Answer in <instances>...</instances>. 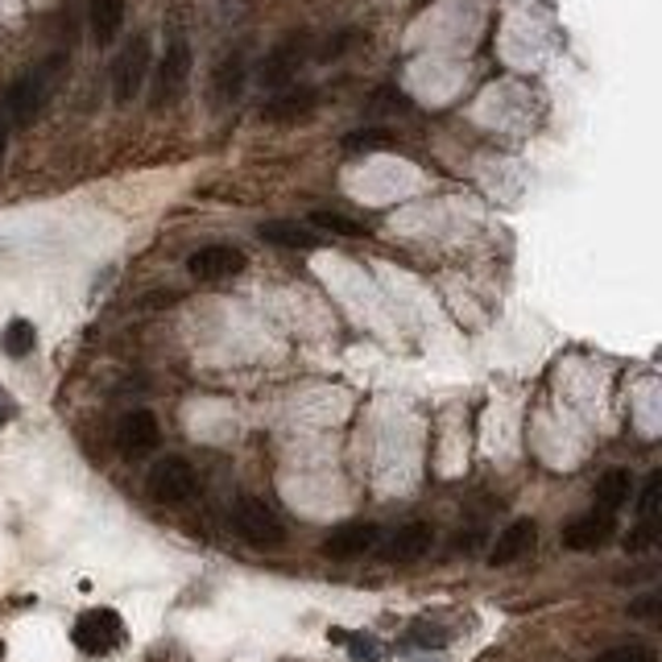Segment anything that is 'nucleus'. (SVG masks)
Returning <instances> with one entry per match:
<instances>
[{
	"label": "nucleus",
	"mask_w": 662,
	"mask_h": 662,
	"mask_svg": "<svg viewBox=\"0 0 662 662\" xmlns=\"http://www.w3.org/2000/svg\"><path fill=\"white\" fill-rule=\"evenodd\" d=\"M191 46L186 38H174L166 46L162 62H158V71H154V96L149 103L154 108H170V103H179V96L186 91V79H191Z\"/></svg>",
	"instance_id": "1"
},
{
	"label": "nucleus",
	"mask_w": 662,
	"mask_h": 662,
	"mask_svg": "<svg viewBox=\"0 0 662 662\" xmlns=\"http://www.w3.org/2000/svg\"><path fill=\"white\" fill-rule=\"evenodd\" d=\"M71 638L79 646L83 654H112L117 646L124 641V621L121 613H112V609H87L79 621H75V629H71Z\"/></svg>",
	"instance_id": "2"
},
{
	"label": "nucleus",
	"mask_w": 662,
	"mask_h": 662,
	"mask_svg": "<svg viewBox=\"0 0 662 662\" xmlns=\"http://www.w3.org/2000/svg\"><path fill=\"white\" fill-rule=\"evenodd\" d=\"M145 75H149V38L137 34L112 62V96H117V103L137 100V91L145 87Z\"/></svg>",
	"instance_id": "3"
},
{
	"label": "nucleus",
	"mask_w": 662,
	"mask_h": 662,
	"mask_svg": "<svg viewBox=\"0 0 662 662\" xmlns=\"http://www.w3.org/2000/svg\"><path fill=\"white\" fill-rule=\"evenodd\" d=\"M232 522H236L241 538H248L253 547H282L286 542V530H282L278 514L269 510L266 501H257V497H241Z\"/></svg>",
	"instance_id": "4"
},
{
	"label": "nucleus",
	"mask_w": 662,
	"mask_h": 662,
	"mask_svg": "<svg viewBox=\"0 0 662 662\" xmlns=\"http://www.w3.org/2000/svg\"><path fill=\"white\" fill-rule=\"evenodd\" d=\"M434 542V530L427 522H406V526H397L390 538H381L372 551L385 559V563H414V559H422L431 551Z\"/></svg>",
	"instance_id": "5"
},
{
	"label": "nucleus",
	"mask_w": 662,
	"mask_h": 662,
	"mask_svg": "<svg viewBox=\"0 0 662 662\" xmlns=\"http://www.w3.org/2000/svg\"><path fill=\"white\" fill-rule=\"evenodd\" d=\"M241 269H245V253L232 245H204L186 257V273L199 282H224Z\"/></svg>",
	"instance_id": "6"
},
{
	"label": "nucleus",
	"mask_w": 662,
	"mask_h": 662,
	"mask_svg": "<svg viewBox=\"0 0 662 662\" xmlns=\"http://www.w3.org/2000/svg\"><path fill=\"white\" fill-rule=\"evenodd\" d=\"M149 497L162 501V505H183V501H191V497H195V473H191V464H183V459L154 464V473H149Z\"/></svg>",
	"instance_id": "7"
},
{
	"label": "nucleus",
	"mask_w": 662,
	"mask_h": 662,
	"mask_svg": "<svg viewBox=\"0 0 662 662\" xmlns=\"http://www.w3.org/2000/svg\"><path fill=\"white\" fill-rule=\"evenodd\" d=\"M46 103V75L41 71H25L9 83V117L17 124H34Z\"/></svg>",
	"instance_id": "8"
},
{
	"label": "nucleus",
	"mask_w": 662,
	"mask_h": 662,
	"mask_svg": "<svg viewBox=\"0 0 662 662\" xmlns=\"http://www.w3.org/2000/svg\"><path fill=\"white\" fill-rule=\"evenodd\" d=\"M158 439H162V427H158V418L149 410H128L121 418V427H117V448H121L124 455L154 452Z\"/></svg>",
	"instance_id": "9"
},
{
	"label": "nucleus",
	"mask_w": 662,
	"mask_h": 662,
	"mask_svg": "<svg viewBox=\"0 0 662 662\" xmlns=\"http://www.w3.org/2000/svg\"><path fill=\"white\" fill-rule=\"evenodd\" d=\"M381 542V530L372 526V522H348V526H340V530H331L323 538V555L328 559H356L372 551Z\"/></svg>",
	"instance_id": "10"
},
{
	"label": "nucleus",
	"mask_w": 662,
	"mask_h": 662,
	"mask_svg": "<svg viewBox=\"0 0 662 662\" xmlns=\"http://www.w3.org/2000/svg\"><path fill=\"white\" fill-rule=\"evenodd\" d=\"M535 542H538V526L530 517H517V522H510V526L497 535L493 551H489V563H493V567H510V563H517L526 551H535Z\"/></svg>",
	"instance_id": "11"
},
{
	"label": "nucleus",
	"mask_w": 662,
	"mask_h": 662,
	"mask_svg": "<svg viewBox=\"0 0 662 662\" xmlns=\"http://www.w3.org/2000/svg\"><path fill=\"white\" fill-rule=\"evenodd\" d=\"M315 87H282L273 100L261 108V121L269 124H294V121H307L310 112H315Z\"/></svg>",
	"instance_id": "12"
},
{
	"label": "nucleus",
	"mask_w": 662,
	"mask_h": 662,
	"mask_svg": "<svg viewBox=\"0 0 662 662\" xmlns=\"http://www.w3.org/2000/svg\"><path fill=\"white\" fill-rule=\"evenodd\" d=\"M609 538H613V514H600V510L563 526V547L567 551H597Z\"/></svg>",
	"instance_id": "13"
},
{
	"label": "nucleus",
	"mask_w": 662,
	"mask_h": 662,
	"mask_svg": "<svg viewBox=\"0 0 662 662\" xmlns=\"http://www.w3.org/2000/svg\"><path fill=\"white\" fill-rule=\"evenodd\" d=\"M298 62H303V38H286L273 54H266V62H261V83L282 91V87H290V79H294Z\"/></svg>",
	"instance_id": "14"
},
{
	"label": "nucleus",
	"mask_w": 662,
	"mask_h": 662,
	"mask_svg": "<svg viewBox=\"0 0 662 662\" xmlns=\"http://www.w3.org/2000/svg\"><path fill=\"white\" fill-rule=\"evenodd\" d=\"M87 21H91V38L108 46L124 25V0H87Z\"/></svg>",
	"instance_id": "15"
},
{
	"label": "nucleus",
	"mask_w": 662,
	"mask_h": 662,
	"mask_svg": "<svg viewBox=\"0 0 662 662\" xmlns=\"http://www.w3.org/2000/svg\"><path fill=\"white\" fill-rule=\"evenodd\" d=\"M241 87H245V59L241 54H228L220 66H216V75H211V100L220 103H232L241 96Z\"/></svg>",
	"instance_id": "16"
},
{
	"label": "nucleus",
	"mask_w": 662,
	"mask_h": 662,
	"mask_svg": "<svg viewBox=\"0 0 662 662\" xmlns=\"http://www.w3.org/2000/svg\"><path fill=\"white\" fill-rule=\"evenodd\" d=\"M629 489H634V476L625 468H609L597 480V510L600 514H617L621 505L629 501Z\"/></svg>",
	"instance_id": "17"
},
{
	"label": "nucleus",
	"mask_w": 662,
	"mask_h": 662,
	"mask_svg": "<svg viewBox=\"0 0 662 662\" xmlns=\"http://www.w3.org/2000/svg\"><path fill=\"white\" fill-rule=\"evenodd\" d=\"M261 241L269 245H282V248H315L319 236L303 224H290V220H273V224H261Z\"/></svg>",
	"instance_id": "18"
},
{
	"label": "nucleus",
	"mask_w": 662,
	"mask_h": 662,
	"mask_svg": "<svg viewBox=\"0 0 662 662\" xmlns=\"http://www.w3.org/2000/svg\"><path fill=\"white\" fill-rule=\"evenodd\" d=\"M34 344H38V331H34L29 319H9V328L0 331V348H4V356H13V360L29 356Z\"/></svg>",
	"instance_id": "19"
},
{
	"label": "nucleus",
	"mask_w": 662,
	"mask_h": 662,
	"mask_svg": "<svg viewBox=\"0 0 662 662\" xmlns=\"http://www.w3.org/2000/svg\"><path fill=\"white\" fill-rule=\"evenodd\" d=\"M659 497H662V473H650L646 485H641V501H638L641 526H659Z\"/></svg>",
	"instance_id": "20"
},
{
	"label": "nucleus",
	"mask_w": 662,
	"mask_h": 662,
	"mask_svg": "<svg viewBox=\"0 0 662 662\" xmlns=\"http://www.w3.org/2000/svg\"><path fill=\"white\" fill-rule=\"evenodd\" d=\"M310 224L323 228V232H335V236H365L369 228L348 220L344 211H310Z\"/></svg>",
	"instance_id": "21"
},
{
	"label": "nucleus",
	"mask_w": 662,
	"mask_h": 662,
	"mask_svg": "<svg viewBox=\"0 0 662 662\" xmlns=\"http://www.w3.org/2000/svg\"><path fill=\"white\" fill-rule=\"evenodd\" d=\"M344 646L352 662H381V641L372 634H344Z\"/></svg>",
	"instance_id": "22"
},
{
	"label": "nucleus",
	"mask_w": 662,
	"mask_h": 662,
	"mask_svg": "<svg viewBox=\"0 0 662 662\" xmlns=\"http://www.w3.org/2000/svg\"><path fill=\"white\" fill-rule=\"evenodd\" d=\"M597 662H659V659H654V650H650V646H641V641H625V646L604 650Z\"/></svg>",
	"instance_id": "23"
},
{
	"label": "nucleus",
	"mask_w": 662,
	"mask_h": 662,
	"mask_svg": "<svg viewBox=\"0 0 662 662\" xmlns=\"http://www.w3.org/2000/svg\"><path fill=\"white\" fill-rule=\"evenodd\" d=\"M348 149H385V145H393V137L385 133V128H360V133H352Z\"/></svg>",
	"instance_id": "24"
},
{
	"label": "nucleus",
	"mask_w": 662,
	"mask_h": 662,
	"mask_svg": "<svg viewBox=\"0 0 662 662\" xmlns=\"http://www.w3.org/2000/svg\"><path fill=\"white\" fill-rule=\"evenodd\" d=\"M410 641L414 646H422V650H439V646L448 641V629H439V625H427V621H422V625H414L410 629Z\"/></svg>",
	"instance_id": "25"
},
{
	"label": "nucleus",
	"mask_w": 662,
	"mask_h": 662,
	"mask_svg": "<svg viewBox=\"0 0 662 662\" xmlns=\"http://www.w3.org/2000/svg\"><path fill=\"white\" fill-rule=\"evenodd\" d=\"M17 418V397L9 390H0V427H9Z\"/></svg>",
	"instance_id": "26"
},
{
	"label": "nucleus",
	"mask_w": 662,
	"mask_h": 662,
	"mask_svg": "<svg viewBox=\"0 0 662 662\" xmlns=\"http://www.w3.org/2000/svg\"><path fill=\"white\" fill-rule=\"evenodd\" d=\"M4 142H9V137H4V124H0V158H4Z\"/></svg>",
	"instance_id": "27"
},
{
	"label": "nucleus",
	"mask_w": 662,
	"mask_h": 662,
	"mask_svg": "<svg viewBox=\"0 0 662 662\" xmlns=\"http://www.w3.org/2000/svg\"><path fill=\"white\" fill-rule=\"evenodd\" d=\"M0 654H4V646H0Z\"/></svg>",
	"instance_id": "28"
}]
</instances>
